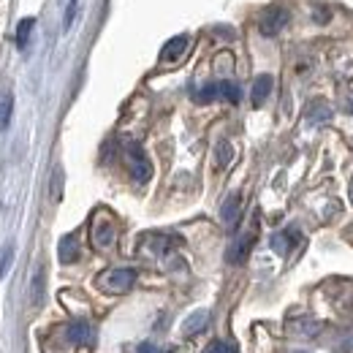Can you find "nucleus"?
<instances>
[{"mask_svg": "<svg viewBox=\"0 0 353 353\" xmlns=\"http://www.w3.org/2000/svg\"><path fill=\"white\" fill-rule=\"evenodd\" d=\"M188 44H190V39H188V36H174L169 44L163 46V52H161V60H163V63H174V60H179V57L185 54Z\"/></svg>", "mask_w": 353, "mask_h": 353, "instance_id": "nucleus-7", "label": "nucleus"}, {"mask_svg": "<svg viewBox=\"0 0 353 353\" xmlns=\"http://www.w3.org/2000/svg\"><path fill=\"white\" fill-rule=\"evenodd\" d=\"M65 340L71 345H88L90 340H92V329H90L85 321H77V323H71L65 329Z\"/></svg>", "mask_w": 353, "mask_h": 353, "instance_id": "nucleus-6", "label": "nucleus"}, {"mask_svg": "<svg viewBox=\"0 0 353 353\" xmlns=\"http://www.w3.org/2000/svg\"><path fill=\"white\" fill-rule=\"evenodd\" d=\"M351 199H353V190H351Z\"/></svg>", "mask_w": 353, "mask_h": 353, "instance_id": "nucleus-22", "label": "nucleus"}, {"mask_svg": "<svg viewBox=\"0 0 353 353\" xmlns=\"http://www.w3.org/2000/svg\"><path fill=\"white\" fill-rule=\"evenodd\" d=\"M114 236H117V228H114L112 218L95 215V223H92V245L101 248V250H106V248L114 245Z\"/></svg>", "mask_w": 353, "mask_h": 353, "instance_id": "nucleus-3", "label": "nucleus"}, {"mask_svg": "<svg viewBox=\"0 0 353 353\" xmlns=\"http://www.w3.org/2000/svg\"><path fill=\"white\" fill-rule=\"evenodd\" d=\"M212 351L215 353H236V348H234V345H228V343H218Z\"/></svg>", "mask_w": 353, "mask_h": 353, "instance_id": "nucleus-21", "label": "nucleus"}, {"mask_svg": "<svg viewBox=\"0 0 353 353\" xmlns=\"http://www.w3.org/2000/svg\"><path fill=\"white\" fill-rule=\"evenodd\" d=\"M294 239H296V236H294V231H285V234H274V236H272V248H274L277 253H288V248L294 245Z\"/></svg>", "mask_w": 353, "mask_h": 353, "instance_id": "nucleus-15", "label": "nucleus"}, {"mask_svg": "<svg viewBox=\"0 0 353 353\" xmlns=\"http://www.w3.org/2000/svg\"><path fill=\"white\" fill-rule=\"evenodd\" d=\"M41 296H44V269L36 272V305H41Z\"/></svg>", "mask_w": 353, "mask_h": 353, "instance_id": "nucleus-18", "label": "nucleus"}, {"mask_svg": "<svg viewBox=\"0 0 353 353\" xmlns=\"http://www.w3.org/2000/svg\"><path fill=\"white\" fill-rule=\"evenodd\" d=\"M128 169H131V176L136 182H147L152 174V166H150V161H147V155L139 144L128 147Z\"/></svg>", "mask_w": 353, "mask_h": 353, "instance_id": "nucleus-4", "label": "nucleus"}, {"mask_svg": "<svg viewBox=\"0 0 353 353\" xmlns=\"http://www.w3.org/2000/svg\"><path fill=\"white\" fill-rule=\"evenodd\" d=\"M231 158H234V150H231V144L228 141H221L218 144V166H228L231 163Z\"/></svg>", "mask_w": 353, "mask_h": 353, "instance_id": "nucleus-16", "label": "nucleus"}, {"mask_svg": "<svg viewBox=\"0 0 353 353\" xmlns=\"http://www.w3.org/2000/svg\"><path fill=\"white\" fill-rule=\"evenodd\" d=\"M210 353H215V351H210Z\"/></svg>", "mask_w": 353, "mask_h": 353, "instance_id": "nucleus-23", "label": "nucleus"}, {"mask_svg": "<svg viewBox=\"0 0 353 353\" xmlns=\"http://www.w3.org/2000/svg\"><path fill=\"white\" fill-rule=\"evenodd\" d=\"M285 25H288V11L283 6H272V8H266L264 14L259 17V30L264 36H277Z\"/></svg>", "mask_w": 353, "mask_h": 353, "instance_id": "nucleus-2", "label": "nucleus"}, {"mask_svg": "<svg viewBox=\"0 0 353 353\" xmlns=\"http://www.w3.org/2000/svg\"><path fill=\"white\" fill-rule=\"evenodd\" d=\"M218 95L225 98V101H231V103H239L242 90H239V85H234V82H218Z\"/></svg>", "mask_w": 353, "mask_h": 353, "instance_id": "nucleus-14", "label": "nucleus"}, {"mask_svg": "<svg viewBox=\"0 0 353 353\" xmlns=\"http://www.w3.org/2000/svg\"><path fill=\"white\" fill-rule=\"evenodd\" d=\"M269 92H272V77H269V74H261V77L256 79V85H253V103L261 106Z\"/></svg>", "mask_w": 353, "mask_h": 353, "instance_id": "nucleus-12", "label": "nucleus"}, {"mask_svg": "<svg viewBox=\"0 0 353 353\" xmlns=\"http://www.w3.org/2000/svg\"><path fill=\"white\" fill-rule=\"evenodd\" d=\"M60 261L63 264H74L77 259H79V239L74 236V234H68V236H63L60 239Z\"/></svg>", "mask_w": 353, "mask_h": 353, "instance_id": "nucleus-8", "label": "nucleus"}, {"mask_svg": "<svg viewBox=\"0 0 353 353\" xmlns=\"http://www.w3.org/2000/svg\"><path fill=\"white\" fill-rule=\"evenodd\" d=\"M196 98H199L201 103H210V101H215V98H221V95H218V85H207V88L201 90V92H199Z\"/></svg>", "mask_w": 353, "mask_h": 353, "instance_id": "nucleus-17", "label": "nucleus"}, {"mask_svg": "<svg viewBox=\"0 0 353 353\" xmlns=\"http://www.w3.org/2000/svg\"><path fill=\"white\" fill-rule=\"evenodd\" d=\"M136 353H161V348H158L155 343H141V345H139V351H136Z\"/></svg>", "mask_w": 353, "mask_h": 353, "instance_id": "nucleus-20", "label": "nucleus"}, {"mask_svg": "<svg viewBox=\"0 0 353 353\" xmlns=\"http://www.w3.org/2000/svg\"><path fill=\"white\" fill-rule=\"evenodd\" d=\"M33 28H36V19H22L19 25H17V46L19 49H25L28 46V39H30V33H33Z\"/></svg>", "mask_w": 353, "mask_h": 353, "instance_id": "nucleus-13", "label": "nucleus"}, {"mask_svg": "<svg viewBox=\"0 0 353 353\" xmlns=\"http://www.w3.org/2000/svg\"><path fill=\"white\" fill-rule=\"evenodd\" d=\"M136 283V269H109L98 277V288L106 294H125Z\"/></svg>", "mask_w": 353, "mask_h": 353, "instance_id": "nucleus-1", "label": "nucleus"}, {"mask_svg": "<svg viewBox=\"0 0 353 353\" xmlns=\"http://www.w3.org/2000/svg\"><path fill=\"white\" fill-rule=\"evenodd\" d=\"M60 182H63V172L57 169L54 176H52V199H54V201H60Z\"/></svg>", "mask_w": 353, "mask_h": 353, "instance_id": "nucleus-19", "label": "nucleus"}, {"mask_svg": "<svg viewBox=\"0 0 353 353\" xmlns=\"http://www.w3.org/2000/svg\"><path fill=\"white\" fill-rule=\"evenodd\" d=\"M207 321H210V312H207V310H199V312H193V315L185 321V326H182V334H199L201 329H207Z\"/></svg>", "mask_w": 353, "mask_h": 353, "instance_id": "nucleus-11", "label": "nucleus"}, {"mask_svg": "<svg viewBox=\"0 0 353 353\" xmlns=\"http://www.w3.org/2000/svg\"><path fill=\"white\" fill-rule=\"evenodd\" d=\"M239 204H242L239 193H231V196L223 201V210H221L223 223H228V225H234V223H236V218H239Z\"/></svg>", "mask_w": 353, "mask_h": 353, "instance_id": "nucleus-9", "label": "nucleus"}, {"mask_svg": "<svg viewBox=\"0 0 353 353\" xmlns=\"http://www.w3.org/2000/svg\"><path fill=\"white\" fill-rule=\"evenodd\" d=\"M250 245H253V234H242V236L228 248V253H225L228 264H242V261L248 259V253H250Z\"/></svg>", "mask_w": 353, "mask_h": 353, "instance_id": "nucleus-5", "label": "nucleus"}, {"mask_svg": "<svg viewBox=\"0 0 353 353\" xmlns=\"http://www.w3.org/2000/svg\"><path fill=\"white\" fill-rule=\"evenodd\" d=\"M74 3H77V0H74Z\"/></svg>", "mask_w": 353, "mask_h": 353, "instance_id": "nucleus-24", "label": "nucleus"}, {"mask_svg": "<svg viewBox=\"0 0 353 353\" xmlns=\"http://www.w3.org/2000/svg\"><path fill=\"white\" fill-rule=\"evenodd\" d=\"M11 112H14V95H11V90H0V133L8 128Z\"/></svg>", "mask_w": 353, "mask_h": 353, "instance_id": "nucleus-10", "label": "nucleus"}]
</instances>
